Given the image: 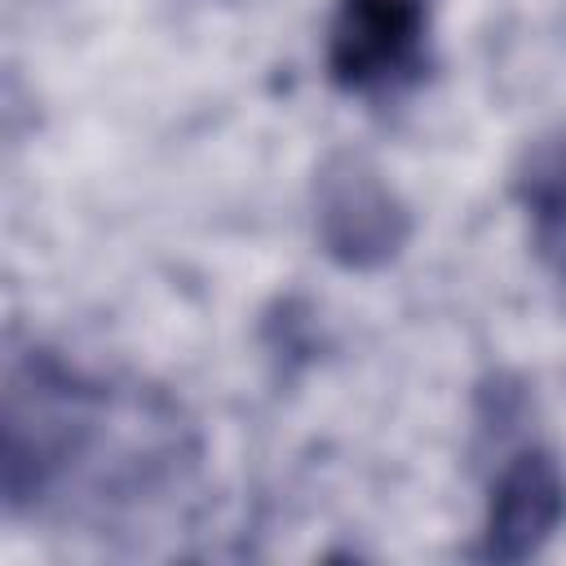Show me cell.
Wrapping results in <instances>:
<instances>
[{
    "label": "cell",
    "mask_w": 566,
    "mask_h": 566,
    "mask_svg": "<svg viewBox=\"0 0 566 566\" xmlns=\"http://www.w3.org/2000/svg\"><path fill=\"white\" fill-rule=\"evenodd\" d=\"M106 420L102 385L84 380L57 354L31 349L9 367L0 424V486L9 513L40 509L93 451Z\"/></svg>",
    "instance_id": "1"
},
{
    "label": "cell",
    "mask_w": 566,
    "mask_h": 566,
    "mask_svg": "<svg viewBox=\"0 0 566 566\" xmlns=\"http://www.w3.org/2000/svg\"><path fill=\"white\" fill-rule=\"evenodd\" d=\"M314 234L345 270H380L411 239V212L358 150H332L314 172Z\"/></svg>",
    "instance_id": "2"
},
{
    "label": "cell",
    "mask_w": 566,
    "mask_h": 566,
    "mask_svg": "<svg viewBox=\"0 0 566 566\" xmlns=\"http://www.w3.org/2000/svg\"><path fill=\"white\" fill-rule=\"evenodd\" d=\"M429 35L424 0H336L327 22V75L345 93H385L420 71Z\"/></svg>",
    "instance_id": "3"
},
{
    "label": "cell",
    "mask_w": 566,
    "mask_h": 566,
    "mask_svg": "<svg viewBox=\"0 0 566 566\" xmlns=\"http://www.w3.org/2000/svg\"><path fill=\"white\" fill-rule=\"evenodd\" d=\"M562 522H566L562 460L548 447H522L500 464V473L491 482L478 557L526 562L557 535Z\"/></svg>",
    "instance_id": "4"
},
{
    "label": "cell",
    "mask_w": 566,
    "mask_h": 566,
    "mask_svg": "<svg viewBox=\"0 0 566 566\" xmlns=\"http://www.w3.org/2000/svg\"><path fill=\"white\" fill-rule=\"evenodd\" d=\"M513 195L526 212L535 256L566 279V137H544L522 155Z\"/></svg>",
    "instance_id": "5"
}]
</instances>
